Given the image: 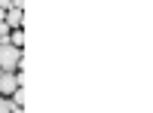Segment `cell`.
Here are the masks:
<instances>
[{
	"instance_id": "cell-1",
	"label": "cell",
	"mask_w": 153,
	"mask_h": 113,
	"mask_svg": "<svg viewBox=\"0 0 153 113\" xmlns=\"http://www.w3.org/2000/svg\"><path fill=\"white\" fill-rule=\"evenodd\" d=\"M22 67V49L0 43V70H19Z\"/></svg>"
},
{
	"instance_id": "cell-2",
	"label": "cell",
	"mask_w": 153,
	"mask_h": 113,
	"mask_svg": "<svg viewBox=\"0 0 153 113\" xmlns=\"http://www.w3.org/2000/svg\"><path fill=\"white\" fill-rule=\"evenodd\" d=\"M22 86V73H12V70H0V95H12Z\"/></svg>"
},
{
	"instance_id": "cell-3",
	"label": "cell",
	"mask_w": 153,
	"mask_h": 113,
	"mask_svg": "<svg viewBox=\"0 0 153 113\" xmlns=\"http://www.w3.org/2000/svg\"><path fill=\"white\" fill-rule=\"evenodd\" d=\"M3 21L9 24V28H22V9L9 6V9H6V16H3Z\"/></svg>"
},
{
	"instance_id": "cell-4",
	"label": "cell",
	"mask_w": 153,
	"mask_h": 113,
	"mask_svg": "<svg viewBox=\"0 0 153 113\" xmlns=\"http://www.w3.org/2000/svg\"><path fill=\"white\" fill-rule=\"evenodd\" d=\"M9 46H16V49L25 46V31H22V28H12V34H9Z\"/></svg>"
},
{
	"instance_id": "cell-5",
	"label": "cell",
	"mask_w": 153,
	"mask_h": 113,
	"mask_svg": "<svg viewBox=\"0 0 153 113\" xmlns=\"http://www.w3.org/2000/svg\"><path fill=\"white\" fill-rule=\"evenodd\" d=\"M9 104H12V107H22V104H25V92H22V86L9 95Z\"/></svg>"
},
{
	"instance_id": "cell-6",
	"label": "cell",
	"mask_w": 153,
	"mask_h": 113,
	"mask_svg": "<svg viewBox=\"0 0 153 113\" xmlns=\"http://www.w3.org/2000/svg\"><path fill=\"white\" fill-rule=\"evenodd\" d=\"M12 104H9V98H0V113H9Z\"/></svg>"
},
{
	"instance_id": "cell-7",
	"label": "cell",
	"mask_w": 153,
	"mask_h": 113,
	"mask_svg": "<svg viewBox=\"0 0 153 113\" xmlns=\"http://www.w3.org/2000/svg\"><path fill=\"white\" fill-rule=\"evenodd\" d=\"M12 6V0H0V9H9Z\"/></svg>"
},
{
	"instance_id": "cell-8",
	"label": "cell",
	"mask_w": 153,
	"mask_h": 113,
	"mask_svg": "<svg viewBox=\"0 0 153 113\" xmlns=\"http://www.w3.org/2000/svg\"><path fill=\"white\" fill-rule=\"evenodd\" d=\"M12 6H16V9H25V0H12Z\"/></svg>"
},
{
	"instance_id": "cell-9",
	"label": "cell",
	"mask_w": 153,
	"mask_h": 113,
	"mask_svg": "<svg viewBox=\"0 0 153 113\" xmlns=\"http://www.w3.org/2000/svg\"><path fill=\"white\" fill-rule=\"evenodd\" d=\"M9 113H25V110H22V107H12V110H9Z\"/></svg>"
}]
</instances>
